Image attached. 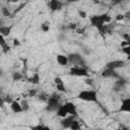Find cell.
I'll list each match as a JSON object with an SVG mask.
<instances>
[{
  "mask_svg": "<svg viewBox=\"0 0 130 130\" xmlns=\"http://www.w3.org/2000/svg\"><path fill=\"white\" fill-rule=\"evenodd\" d=\"M111 21V16L108 13H103V14H95L89 17V22L90 24L95 27L99 30H102V28L106 25L105 23Z\"/></svg>",
  "mask_w": 130,
  "mask_h": 130,
  "instance_id": "1",
  "label": "cell"
},
{
  "mask_svg": "<svg viewBox=\"0 0 130 130\" xmlns=\"http://www.w3.org/2000/svg\"><path fill=\"white\" fill-rule=\"evenodd\" d=\"M77 99L83 101V102H90V103H96L98 102V91L93 89H84L81 90L77 94Z\"/></svg>",
  "mask_w": 130,
  "mask_h": 130,
  "instance_id": "2",
  "label": "cell"
},
{
  "mask_svg": "<svg viewBox=\"0 0 130 130\" xmlns=\"http://www.w3.org/2000/svg\"><path fill=\"white\" fill-rule=\"evenodd\" d=\"M70 74L73 76H77V77H86L88 76L87 70L85 68H83L82 66H73L70 69Z\"/></svg>",
  "mask_w": 130,
  "mask_h": 130,
  "instance_id": "3",
  "label": "cell"
},
{
  "mask_svg": "<svg viewBox=\"0 0 130 130\" xmlns=\"http://www.w3.org/2000/svg\"><path fill=\"white\" fill-rule=\"evenodd\" d=\"M60 106L59 103V96L57 95H52L51 98L48 99V110L53 111V110H57Z\"/></svg>",
  "mask_w": 130,
  "mask_h": 130,
  "instance_id": "4",
  "label": "cell"
},
{
  "mask_svg": "<svg viewBox=\"0 0 130 130\" xmlns=\"http://www.w3.org/2000/svg\"><path fill=\"white\" fill-rule=\"evenodd\" d=\"M68 62L72 63L74 66H82L84 64L82 58L78 54H71L68 56Z\"/></svg>",
  "mask_w": 130,
  "mask_h": 130,
  "instance_id": "5",
  "label": "cell"
},
{
  "mask_svg": "<svg viewBox=\"0 0 130 130\" xmlns=\"http://www.w3.org/2000/svg\"><path fill=\"white\" fill-rule=\"evenodd\" d=\"M126 65V61L124 60H114L112 62H109L107 64V68L113 69V70H117L119 68H122Z\"/></svg>",
  "mask_w": 130,
  "mask_h": 130,
  "instance_id": "6",
  "label": "cell"
},
{
  "mask_svg": "<svg viewBox=\"0 0 130 130\" xmlns=\"http://www.w3.org/2000/svg\"><path fill=\"white\" fill-rule=\"evenodd\" d=\"M74 120H75V117L74 116L68 115L65 118H62L61 119L60 124H61V126H62L63 129H70V126H71V124H72V122Z\"/></svg>",
  "mask_w": 130,
  "mask_h": 130,
  "instance_id": "7",
  "label": "cell"
},
{
  "mask_svg": "<svg viewBox=\"0 0 130 130\" xmlns=\"http://www.w3.org/2000/svg\"><path fill=\"white\" fill-rule=\"evenodd\" d=\"M102 76L106 77V78H118V77H120V75L116 72V70H113L110 68H106L102 72Z\"/></svg>",
  "mask_w": 130,
  "mask_h": 130,
  "instance_id": "8",
  "label": "cell"
},
{
  "mask_svg": "<svg viewBox=\"0 0 130 130\" xmlns=\"http://www.w3.org/2000/svg\"><path fill=\"white\" fill-rule=\"evenodd\" d=\"M65 107H66V110H67V113L68 115H71V116H77V108L76 106L72 103V102H68V103H65L64 104Z\"/></svg>",
  "mask_w": 130,
  "mask_h": 130,
  "instance_id": "9",
  "label": "cell"
},
{
  "mask_svg": "<svg viewBox=\"0 0 130 130\" xmlns=\"http://www.w3.org/2000/svg\"><path fill=\"white\" fill-rule=\"evenodd\" d=\"M119 111L120 112H126V113L130 112V98H126V99L122 100V104H121Z\"/></svg>",
  "mask_w": 130,
  "mask_h": 130,
  "instance_id": "10",
  "label": "cell"
},
{
  "mask_svg": "<svg viewBox=\"0 0 130 130\" xmlns=\"http://www.w3.org/2000/svg\"><path fill=\"white\" fill-rule=\"evenodd\" d=\"M10 109H11V111H12L14 114H19V113L22 112L20 103L17 102V101H14V100H13V102L10 104Z\"/></svg>",
  "mask_w": 130,
  "mask_h": 130,
  "instance_id": "11",
  "label": "cell"
},
{
  "mask_svg": "<svg viewBox=\"0 0 130 130\" xmlns=\"http://www.w3.org/2000/svg\"><path fill=\"white\" fill-rule=\"evenodd\" d=\"M48 5H49V8L52 11H57V10H59L62 7V3L59 0H51L48 3Z\"/></svg>",
  "mask_w": 130,
  "mask_h": 130,
  "instance_id": "12",
  "label": "cell"
},
{
  "mask_svg": "<svg viewBox=\"0 0 130 130\" xmlns=\"http://www.w3.org/2000/svg\"><path fill=\"white\" fill-rule=\"evenodd\" d=\"M11 29H12V25H1L0 26V35L3 36L4 38L8 37L11 34Z\"/></svg>",
  "mask_w": 130,
  "mask_h": 130,
  "instance_id": "13",
  "label": "cell"
},
{
  "mask_svg": "<svg viewBox=\"0 0 130 130\" xmlns=\"http://www.w3.org/2000/svg\"><path fill=\"white\" fill-rule=\"evenodd\" d=\"M56 60H57V63L61 66H66L69 62H68V57L63 55V54H58L57 57H56Z\"/></svg>",
  "mask_w": 130,
  "mask_h": 130,
  "instance_id": "14",
  "label": "cell"
},
{
  "mask_svg": "<svg viewBox=\"0 0 130 130\" xmlns=\"http://www.w3.org/2000/svg\"><path fill=\"white\" fill-rule=\"evenodd\" d=\"M0 47L2 48L4 53H8L10 51V46L8 45V43L5 40V38L3 36H1V35H0Z\"/></svg>",
  "mask_w": 130,
  "mask_h": 130,
  "instance_id": "15",
  "label": "cell"
},
{
  "mask_svg": "<svg viewBox=\"0 0 130 130\" xmlns=\"http://www.w3.org/2000/svg\"><path fill=\"white\" fill-rule=\"evenodd\" d=\"M56 111H57V116L60 117L61 119L62 118H65L66 116H68V113H67V110H66L65 105H60L59 108Z\"/></svg>",
  "mask_w": 130,
  "mask_h": 130,
  "instance_id": "16",
  "label": "cell"
},
{
  "mask_svg": "<svg viewBox=\"0 0 130 130\" xmlns=\"http://www.w3.org/2000/svg\"><path fill=\"white\" fill-rule=\"evenodd\" d=\"M28 81L30 82V83H32V84H38V83H40V81H41V76H40V73H34L29 78H28Z\"/></svg>",
  "mask_w": 130,
  "mask_h": 130,
  "instance_id": "17",
  "label": "cell"
},
{
  "mask_svg": "<svg viewBox=\"0 0 130 130\" xmlns=\"http://www.w3.org/2000/svg\"><path fill=\"white\" fill-rule=\"evenodd\" d=\"M23 78V74L20 72H13L12 73V80L13 81H19Z\"/></svg>",
  "mask_w": 130,
  "mask_h": 130,
  "instance_id": "18",
  "label": "cell"
},
{
  "mask_svg": "<svg viewBox=\"0 0 130 130\" xmlns=\"http://www.w3.org/2000/svg\"><path fill=\"white\" fill-rule=\"evenodd\" d=\"M31 130H51V128H50V127H48V126H45V125H41V124H39V125L32 126V127H31Z\"/></svg>",
  "mask_w": 130,
  "mask_h": 130,
  "instance_id": "19",
  "label": "cell"
},
{
  "mask_svg": "<svg viewBox=\"0 0 130 130\" xmlns=\"http://www.w3.org/2000/svg\"><path fill=\"white\" fill-rule=\"evenodd\" d=\"M20 105H21L22 112H27V111L29 110V105H28V103H27L26 100H23V101L20 103Z\"/></svg>",
  "mask_w": 130,
  "mask_h": 130,
  "instance_id": "20",
  "label": "cell"
},
{
  "mask_svg": "<svg viewBox=\"0 0 130 130\" xmlns=\"http://www.w3.org/2000/svg\"><path fill=\"white\" fill-rule=\"evenodd\" d=\"M41 29H42L44 32L49 31V29H50V22H49V21H45V22H43L42 25H41Z\"/></svg>",
  "mask_w": 130,
  "mask_h": 130,
  "instance_id": "21",
  "label": "cell"
},
{
  "mask_svg": "<svg viewBox=\"0 0 130 130\" xmlns=\"http://www.w3.org/2000/svg\"><path fill=\"white\" fill-rule=\"evenodd\" d=\"M70 129H71V130H79V129H80V124H79V122L76 121V120H74V121L72 122L71 126H70Z\"/></svg>",
  "mask_w": 130,
  "mask_h": 130,
  "instance_id": "22",
  "label": "cell"
},
{
  "mask_svg": "<svg viewBox=\"0 0 130 130\" xmlns=\"http://www.w3.org/2000/svg\"><path fill=\"white\" fill-rule=\"evenodd\" d=\"M56 88L58 91H61V92H66L67 91V88L65 86L64 83H61V84H56Z\"/></svg>",
  "mask_w": 130,
  "mask_h": 130,
  "instance_id": "23",
  "label": "cell"
},
{
  "mask_svg": "<svg viewBox=\"0 0 130 130\" xmlns=\"http://www.w3.org/2000/svg\"><path fill=\"white\" fill-rule=\"evenodd\" d=\"M67 28L70 29V30H76V28H77V23L71 22V23H69V24L67 25Z\"/></svg>",
  "mask_w": 130,
  "mask_h": 130,
  "instance_id": "24",
  "label": "cell"
},
{
  "mask_svg": "<svg viewBox=\"0 0 130 130\" xmlns=\"http://www.w3.org/2000/svg\"><path fill=\"white\" fill-rule=\"evenodd\" d=\"M2 13H3V15H4V16H7V17L11 15L10 11H9V10H8V8H6V7L2 8Z\"/></svg>",
  "mask_w": 130,
  "mask_h": 130,
  "instance_id": "25",
  "label": "cell"
},
{
  "mask_svg": "<svg viewBox=\"0 0 130 130\" xmlns=\"http://www.w3.org/2000/svg\"><path fill=\"white\" fill-rule=\"evenodd\" d=\"M3 101H4V103H5V104H9V105H10V104L13 102V100H12V99H11L9 95H7V96L3 98Z\"/></svg>",
  "mask_w": 130,
  "mask_h": 130,
  "instance_id": "26",
  "label": "cell"
},
{
  "mask_svg": "<svg viewBox=\"0 0 130 130\" xmlns=\"http://www.w3.org/2000/svg\"><path fill=\"white\" fill-rule=\"evenodd\" d=\"M78 14H79V16L81 18H86V16H87V13L85 11H83V10H78Z\"/></svg>",
  "mask_w": 130,
  "mask_h": 130,
  "instance_id": "27",
  "label": "cell"
},
{
  "mask_svg": "<svg viewBox=\"0 0 130 130\" xmlns=\"http://www.w3.org/2000/svg\"><path fill=\"white\" fill-rule=\"evenodd\" d=\"M122 51H123V52H124V53H125L127 56H129V55H130V47H129V46H126V47H124Z\"/></svg>",
  "mask_w": 130,
  "mask_h": 130,
  "instance_id": "28",
  "label": "cell"
},
{
  "mask_svg": "<svg viewBox=\"0 0 130 130\" xmlns=\"http://www.w3.org/2000/svg\"><path fill=\"white\" fill-rule=\"evenodd\" d=\"M84 82H85V84H87V85H91V84L93 83V79L90 78V77H88V78L84 79Z\"/></svg>",
  "mask_w": 130,
  "mask_h": 130,
  "instance_id": "29",
  "label": "cell"
},
{
  "mask_svg": "<svg viewBox=\"0 0 130 130\" xmlns=\"http://www.w3.org/2000/svg\"><path fill=\"white\" fill-rule=\"evenodd\" d=\"M54 82H55V84H61V83H64L63 80H62L60 77H55V78H54Z\"/></svg>",
  "mask_w": 130,
  "mask_h": 130,
  "instance_id": "30",
  "label": "cell"
},
{
  "mask_svg": "<svg viewBox=\"0 0 130 130\" xmlns=\"http://www.w3.org/2000/svg\"><path fill=\"white\" fill-rule=\"evenodd\" d=\"M124 18H125V15H124V14H121V13L117 14V16H116V19H117L118 21H121V20H123Z\"/></svg>",
  "mask_w": 130,
  "mask_h": 130,
  "instance_id": "31",
  "label": "cell"
},
{
  "mask_svg": "<svg viewBox=\"0 0 130 130\" xmlns=\"http://www.w3.org/2000/svg\"><path fill=\"white\" fill-rule=\"evenodd\" d=\"M36 93H37V90L36 89H30L28 91V95L29 96H34V95H36Z\"/></svg>",
  "mask_w": 130,
  "mask_h": 130,
  "instance_id": "32",
  "label": "cell"
},
{
  "mask_svg": "<svg viewBox=\"0 0 130 130\" xmlns=\"http://www.w3.org/2000/svg\"><path fill=\"white\" fill-rule=\"evenodd\" d=\"M19 45H20V42H19L17 39H14V40H13V46H14V47H18Z\"/></svg>",
  "mask_w": 130,
  "mask_h": 130,
  "instance_id": "33",
  "label": "cell"
},
{
  "mask_svg": "<svg viewBox=\"0 0 130 130\" xmlns=\"http://www.w3.org/2000/svg\"><path fill=\"white\" fill-rule=\"evenodd\" d=\"M24 5H25V4H21V5H20V6H19L17 9H15V11H14V14H15V13H17L18 11H20V10H21V9L24 7Z\"/></svg>",
  "mask_w": 130,
  "mask_h": 130,
  "instance_id": "34",
  "label": "cell"
},
{
  "mask_svg": "<svg viewBox=\"0 0 130 130\" xmlns=\"http://www.w3.org/2000/svg\"><path fill=\"white\" fill-rule=\"evenodd\" d=\"M84 30H85V28H84V27H82V28H78V27H77L75 31H77V34H83V31H84Z\"/></svg>",
  "mask_w": 130,
  "mask_h": 130,
  "instance_id": "35",
  "label": "cell"
},
{
  "mask_svg": "<svg viewBox=\"0 0 130 130\" xmlns=\"http://www.w3.org/2000/svg\"><path fill=\"white\" fill-rule=\"evenodd\" d=\"M4 104H5V103H4V101H3V98L0 96V108H3V107H4Z\"/></svg>",
  "mask_w": 130,
  "mask_h": 130,
  "instance_id": "36",
  "label": "cell"
},
{
  "mask_svg": "<svg viewBox=\"0 0 130 130\" xmlns=\"http://www.w3.org/2000/svg\"><path fill=\"white\" fill-rule=\"evenodd\" d=\"M3 74V71H2V69H0V76Z\"/></svg>",
  "mask_w": 130,
  "mask_h": 130,
  "instance_id": "37",
  "label": "cell"
},
{
  "mask_svg": "<svg viewBox=\"0 0 130 130\" xmlns=\"http://www.w3.org/2000/svg\"><path fill=\"white\" fill-rule=\"evenodd\" d=\"M118 130H121V129H118Z\"/></svg>",
  "mask_w": 130,
  "mask_h": 130,
  "instance_id": "38",
  "label": "cell"
}]
</instances>
